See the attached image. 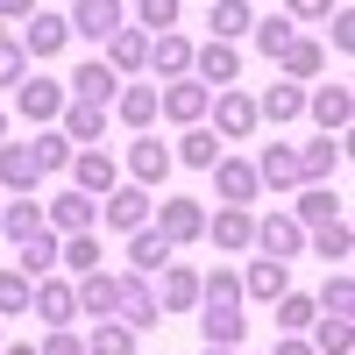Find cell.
I'll list each match as a JSON object with an SVG mask.
<instances>
[{"instance_id": "6da1fadb", "label": "cell", "mask_w": 355, "mask_h": 355, "mask_svg": "<svg viewBox=\"0 0 355 355\" xmlns=\"http://www.w3.org/2000/svg\"><path fill=\"white\" fill-rule=\"evenodd\" d=\"M150 227L164 234L171 249H192V242H206V206L199 199H157L150 206Z\"/></svg>"}, {"instance_id": "7a4b0ae2", "label": "cell", "mask_w": 355, "mask_h": 355, "mask_svg": "<svg viewBox=\"0 0 355 355\" xmlns=\"http://www.w3.org/2000/svg\"><path fill=\"white\" fill-rule=\"evenodd\" d=\"M206 128L220 135V150L227 142H249L263 121H256V93H214V107H206Z\"/></svg>"}, {"instance_id": "3957f363", "label": "cell", "mask_w": 355, "mask_h": 355, "mask_svg": "<svg viewBox=\"0 0 355 355\" xmlns=\"http://www.w3.org/2000/svg\"><path fill=\"white\" fill-rule=\"evenodd\" d=\"M64 107H71L64 78H36V71H28V78L15 85V114H21V121H36V128H50V121H57Z\"/></svg>"}, {"instance_id": "277c9868", "label": "cell", "mask_w": 355, "mask_h": 355, "mask_svg": "<svg viewBox=\"0 0 355 355\" xmlns=\"http://www.w3.org/2000/svg\"><path fill=\"white\" fill-rule=\"evenodd\" d=\"M64 21H71V36H85V43H114L128 28V8H121V0H78V8H64Z\"/></svg>"}, {"instance_id": "5b68a950", "label": "cell", "mask_w": 355, "mask_h": 355, "mask_svg": "<svg viewBox=\"0 0 355 355\" xmlns=\"http://www.w3.org/2000/svg\"><path fill=\"white\" fill-rule=\"evenodd\" d=\"M43 227L57 234V242H71V234H93V227H100V206L85 199V192H71V185H64V192L43 206Z\"/></svg>"}, {"instance_id": "8992f818", "label": "cell", "mask_w": 355, "mask_h": 355, "mask_svg": "<svg viewBox=\"0 0 355 355\" xmlns=\"http://www.w3.org/2000/svg\"><path fill=\"white\" fill-rule=\"evenodd\" d=\"M15 43H21V57H43V64H50V57L71 43V21H64V8H36V15L21 21V36H15Z\"/></svg>"}, {"instance_id": "52a82bcc", "label": "cell", "mask_w": 355, "mask_h": 355, "mask_svg": "<svg viewBox=\"0 0 355 355\" xmlns=\"http://www.w3.org/2000/svg\"><path fill=\"white\" fill-rule=\"evenodd\" d=\"M121 171H128V185H142L157 199V185L171 178V142H157V135H135L128 142V157H121Z\"/></svg>"}, {"instance_id": "ba28073f", "label": "cell", "mask_w": 355, "mask_h": 355, "mask_svg": "<svg viewBox=\"0 0 355 355\" xmlns=\"http://www.w3.org/2000/svg\"><path fill=\"white\" fill-rule=\"evenodd\" d=\"M206 107H214V93H206L199 78H178V85H157V114L178 128H199L206 121Z\"/></svg>"}, {"instance_id": "9c48e42d", "label": "cell", "mask_w": 355, "mask_h": 355, "mask_svg": "<svg viewBox=\"0 0 355 355\" xmlns=\"http://www.w3.org/2000/svg\"><path fill=\"white\" fill-rule=\"evenodd\" d=\"M150 192H142V185H128V178H121V185H114L107 199H100V220L114 227V234H135V227H150Z\"/></svg>"}, {"instance_id": "30bf717a", "label": "cell", "mask_w": 355, "mask_h": 355, "mask_svg": "<svg viewBox=\"0 0 355 355\" xmlns=\"http://www.w3.org/2000/svg\"><path fill=\"white\" fill-rule=\"evenodd\" d=\"M71 299H78V313H93V327H100V320H121V270L71 277Z\"/></svg>"}, {"instance_id": "8fae6325", "label": "cell", "mask_w": 355, "mask_h": 355, "mask_svg": "<svg viewBox=\"0 0 355 355\" xmlns=\"http://www.w3.org/2000/svg\"><path fill=\"white\" fill-rule=\"evenodd\" d=\"M306 114H313L320 135H348V121H355V93H348V85H306Z\"/></svg>"}, {"instance_id": "7c38bea8", "label": "cell", "mask_w": 355, "mask_h": 355, "mask_svg": "<svg viewBox=\"0 0 355 355\" xmlns=\"http://www.w3.org/2000/svg\"><path fill=\"white\" fill-rule=\"evenodd\" d=\"M64 178H71V192H85V199H93V206H100V199H107L114 185H121V164H114L107 150H78Z\"/></svg>"}, {"instance_id": "4fadbf2b", "label": "cell", "mask_w": 355, "mask_h": 355, "mask_svg": "<svg viewBox=\"0 0 355 355\" xmlns=\"http://www.w3.org/2000/svg\"><path fill=\"white\" fill-rule=\"evenodd\" d=\"M192 78L206 85V93H234V78H242V50H227V43H199V50H192Z\"/></svg>"}, {"instance_id": "5bb4252c", "label": "cell", "mask_w": 355, "mask_h": 355, "mask_svg": "<svg viewBox=\"0 0 355 355\" xmlns=\"http://www.w3.org/2000/svg\"><path fill=\"white\" fill-rule=\"evenodd\" d=\"M263 263H291V256H299L306 249V234H299V220H291V214H263L256 220V242H249Z\"/></svg>"}, {"instance_id": "9a60e30c", "label": "cell", "mask_w": 355, "mask_h": 355, "mask_svg": "<svg viewBox=\"0 0 355 355\" xmlns=\"http://www.w3.org/2000/svg\"><path fill=\"white\" fill-rule=\"evenodd\" d=\"M28 313L43 320V334H64L71 320H78V299H71V277H43V284H36V299H28Z\"/></svg>"}, {"instance_id": "2e32d148", "label": "cell", "mask_w": 355, "mask_h": 355, "mask_svg": "<svg viewBox=\"0 0 355 355\" xmlns=\"http://www.w3.org/2000/svg\"><path fill=\"white\" fill-rule=\"evenodd\" d=\"M291 220H299V234H320V227H334L348 214H341L334 185H299V192H291Z\"/></svg>"}, {"instance_id": "e0dca14e", "label": "cell", "mask_w": 355, "mask_h": 355, "mask_svg": "<svg viewBox=\"0 0 355 355\" xmlns=\"http://www.w3.org/2000/svg\"><path fill=\"white\" fill-rule=\"evenodd\" d=\"M249 164H256L263 192H299V150L291 142H263V157H249Z\"/></svg>"}, {"instance_id": "ac0fdd59", "label": "cell", "mask_w": 355, "mask_h": 355, "mask_svg": "<svg viewBox=\"0 0 355 355\" xmlns=\"http://www.w3.org/2000/svg\"><path fill=\"white\" fill-rule=\"evenodd\" d=\"M206 242L227 249V256H242L256 242V214H249V206H220V214H206Z\"/></svg>"}, {"instance_id": "d6986e66", "label": "cell", "mask_w": 355, "mask_h": 355, "mask_svg": "<svg viewBox=\"0 0 355 355\" xmlns=\"http://www.w3.org/2000/svg\"><path fill=\"white\" fill-rule=\"evenodd\" d=\"M171 263H178V249L164 242L157 227H135V234H128V277H164Z\"/></svg>"}, {"instance_id": "ffe728a7", "label": "cell", "mask_w": 355, "mask_h": 355, "mask_svg": "<svg viewBox=\"0 0 355 355\" xmlns=\"http://www.w3.org/2000/svg\"><path fill=\"white\" fill-rule=\"evenodd\" d=\"M157 320H164V313H157V284L121 270V327H128V334H150Z\"/></svg>"}, {"instance_id": "44dd1931", "label": "cell", "mask_w": 355, "mask_h": 355, "mask_svg": "<svg viewBox=\"0 0 355 355\" xmlns=\"http://www.w3.org/2000/svg\"><path fill=\"white\" fill-rule=\"evenodd\" d=\"M341 157H348V135H313L299 150V185H327L341 171Z\"/></svg>"}, {"instance_id": "7402d4cb", "label": "cell", "mask_w": 355, "mask_h": 355, "mask_svg": "<svg viewBox=\"0 0 355 355\" xmlns=\"http://www.w3.org/2000/svg\"><path fill=\"white\" fill-rule=\"evenodd\" d=\"M57 135H64L71 150H78V142H85V150H100V135H107V107H93V100H71L64 114H57Z\"/></svg>"}, {"instance_id": "603a6c76", "label": "cell", "mask_w": 355, "mask_h": 355, "mask_svg": "<svg viewBox=\"0 0 355 355\" xmlns=\"http://www.w3.org/2000/svg\"><path fill=\"white\" fill-rule=\"evenodd\" d=\"M214 192H220V206H249L263 185H256V164L249 157H220L214 164Z\"/></svg>"}, {"instance_id": "cb8c5ba5", "label": "cell", "mask_w": 355, "mask_h": 355, "mask_svg": "<svg viewBox=\"0 0 355 355\" xmlns=\"http://www.w3.org/2000/svg\"><path fill=\"white\" fill-rule=\"evenodd\" d=\"M0 185H8L15 199H36L43 171H36V157H28V142H0Z\"/></svg>"}, {"instance_id": "d4e9b609", "label": "cell", "mask_w": 355, "mask_h": 355, "mask_svg": "<svg viewBox=\"0 0 355 355\" xmlns=\"http://www.w3.org/2000/svg\"><path fill=\"white\" fill-rule=\"evenodd\" d=\"M150 85H178V78H192V36H157L150 43Z\"/></svg>"}, {"instance_id": "484cf974", "label": "cell", "mask_w": 355, "mask_h": 355, "mask_svg": "<svg viewBox=\"0 0 355 355\" xmlns=\"http://www.w3.org/2000/svg\"><path fill=\"white\" fill-rule=\"evenodd\" d=\"M64 93L71 100H93V107H114V93H121V78H114L107 64H100V57H85V64L64 78Z\"/></svg>"}, {"instance_id": "4316f807", "label": "cell", "mask_w": 355, "mask_h": 355, "mask_svg": "<svg viewBox=\"0 0 355 355\" xmlns=\"http://www.w3.org/2000/svg\"><path fill=\"white\" fill-rule=\"evenodd\" d=\"M284 291H291V270H284V263H249V270H242V306L256 299V306H277L284 299Z\"/></svg>"}, {"instance_id": "83f0119b", "label": "cell", "mask_w": 355, "mask_h": 355, "mask_svg": "<svg viewBox=\"0 0 355 355\" xmlns=\"http://www.w3.org/2000/svg\"><path fill=\"white\" fill-rule=\"evenodd\" d=\"M192 306H199V270L192 263H171L157 277V313H192Z\"/></svg>"}, {"instance_id": "f1b7e54d", "label": "cell", "mask_w": 355, "mask_h": 355, "mask_svg": "<svg viewBox=\"0 0 355 355\" xmlns=\"http://www.w3.org/2000/svg\"><path fill=\"white\" fill-rule=\"evenodd\" d=\"M299 114H306V85H263V93H256V121H270V128H284V121H299Z\"/></svg>"}, {"instance_id": "f546056e", "label": "cell", "mask_w": 355, "mask_h": 355, "mask_svg": "<svg viewBox=\"0 0 355 355\" xmlns=\"http://www.w3.org/2000/svg\"><path fill=\"white\" fill-rule=\"evenodd\" d=\"M36 234H50V227H43V199H8V214H0V242L28 249Z\"/></svg>"}, {"instance_id": "4dcf8cb0", "label": "cell", "mask_w": 355, "mask_h": 355, "mask_svg": "<svg viewBox=\"0 0 355 355\" xmlns=\"http://www.w3.org/2000/svg\"><path fill=\"white\" fill-rule=\"evenodd\" d=\"M107 114H121V128L150 135V128H157V85H121V93H114V107H107Z\"/></svg>"}, {"instance_id": "1f68e13d", "label": "cell", "mask_w": 355, "mask_h": 355, "mask_svg": "<svg viewBox=\"0 0 355 355\" xmlns=\"http://www.w3.org/2000/svg\"><path fill=\"white\" fill-rule=\"evenodd\" d=\"M277 71H284V85H313V78H327V50H320L313 36H299L277 57Z\"/></svg>"}, {"instance_id": "d6a6232c", "label": "cell", "mask_w": 355, "mask_h": 355, "mask_svg": "<svg viewBox=\"0 0 355 355\" xmlns=\"http://www.w3.org/2000/svg\"><path fill=\"white\" fill-rule=\"evenodd\" d=\"M220 157H227V150H220V135L206 128V121L185 128V135H178V150H171V164H185V171H214Z\"/></svg>"}, {"instance_id": "836d02e7", "label": "cell", "mask_w": 355, "mask_h": 355, "mask_svg": "<svg viewBox=\"0 0 355 355\" xmlns=\"http://www.w3.org/2000/svg\"><path fill=\"white\" fill-rule=\"evenodd\" d=\"M100 64L114 71V78H135V71H150V36H135V28H121V36L107 43V57Z\"/></svg>"}, {"instance_id": "e575fe53", "label": "cell", "mask_w": 355, "mask_h": 355, "mask_svg": "<svg viewBox=\"0 0 355 355\" xmlns=\"http://www.w3.org/2000/svg\"><path fill=\"white\" fill-rule=\"evenodd\" d=\"M206 28H214V43H242L249 28H256V8H242V0H214V8H206Z\"/></svg>"}, {"instance_id": "d590c367", "label": "cell", "mask_w": 355, "mask_h": 355, "mask_svg": "<svg viewBox=\"0 0 355 355\" xmlns=\"http://www.w3.org/2000/svg\"><path fill=\"white\" fill-rule=\"evenodd\" d=\"M199 306L206 313H242V270H199Z\"/></svg>"}, {"instance_id": "8d00e7d4", "label": "cell", "mask_w": 355, "mask_h": 355, "mask_svg": "<svg viewBox=\"0 0 355 355\" xmlns=\"http://www.w3.org/2000/svg\"><path fill=\"white\" fill-rule=\"evenodd\" d=\"M199 341L242 355V341H249V313H199Z\"/></svg>"}, {"instance_id": "74e56055", "label": "cell", "mask_w": 355, "mask_h": 355, "mask_svg": "<svg viewBox=\"0 0 355 355\" xmlns=\"http://www.w3.org/2000/svg\"><path fill=\"white\" fill-rule=\"evenodd\" d=\"M249 36H256V50L277 64V57H284L291 43H299V28H291V15H256V28H249Z\"/></svg>"}, {"instance_id": "f35d334b", "label": "cell", "mask_w": 355, "mask_h": 355, "mask_svg": "<svg viewBox=\"0 0 355 355\" xmlns=\"http://www.w3.org/2000/svg\"><path fill=\"white\" fill-rule=\"evenodd\" d=\"M28 157H36V171H43V178H64L78 150H71V142H64V135H57V128H43L36 142H28Z\"/></svg>"}, {"instance_id": "ab89813d", "label": "cell", "mask_w": 355, "mask_h": 355, "mask_svg": "<svg viewBox=\"0 0 355 355\" xmlns=\"http://www.w3.org/2000/svg\"><path fill=\"white\" fill-rule=\"evenodd\" d=\"M57 249H64V242H57V234H36V242L21 249V263H15V270H21L28 284H43V277H57Z\"/></svg>"}, {"instance_id": "60d3db41", "label": "cell", "mask_w": 355, "mask_h": 355, "mask_svg": "<svg viewBox=\"0 0 355 355\" xmlns=\"http://www.w3.org/2000/svg\"><path fill=\"white\" fill-rule=\"evenodd\" d=\"M355 348V320H313V355H348Z\"/></svg>"}, {"instance_id": "b9f144b4", "label": "cell", "mask_w": 355, "mask_h": 355, "mask_svg": "<svg viewBox=\"0 0 355 355\" xmlns=\"http://www.w3.org/2000/svg\"><path fill=\"white\" fill-rule=\"evenodd\" d=\"M135 341H142V334H128L121 320H100V327L85 334V355H135Z\"/></svg>"}, {"instance_id": "7bdbcfd3", "label": "cell", "mask_w": 355, "mask_h": 355, "mask_svg": "<svg viewBox=\"0 0 355 355\" xmlns=\"http://www.w3.org/2000/svg\"><path fill=\"white\" fill-rule=\"evenodd\" d=\"M313 306L327 313V320H348V313H355V277H348V270H334L327 284H320V299H313Z\"/></svg>"}, {"instance_id": "ee69618b", "label": "cell", "mask_w": 355, "mask_h": 355, "mask_svg": "<svg viewBox=\"0 0 355 355\" xmlns=\"http://www.w3.org/2000/svg\"><path fill=\"white\" fill-rule=\"evenodd\" d=\"M57 270H71V277H93V270H100V242H93V234H71V242L57 249Z\"/></svg>"}, {"instance_id": "f6af8a7d", "label": "cell", "mask_w": 355, "mask_h": 355, "mask_svg": "<svg viewBox=\"0 0 355 355\" xmlns=\"http://www.w3.org/2000/svg\"><path fill=\"white\" fill-rule=\"evenodd\" d=\"M270 320H277V327H284V334H306V327H313V320H320V306L306 299V291H284V299H277V313H270Z\"/></svg>"}, {"instance_id": "bcb514c9", "label": "cell", "mask_w": 355, "mask_h": 355, "mask_svg": "<svg viewBox=\"0 0 355 355\" xmlns=\"http://www.w3.org/2000/svg\"><path fill=\"white\" fill-rule=\"evenodd\" d=\"M306 242H313V256H320V263H334V270H341V263H348V249H355V234H348V220H334V227L306 234Z\"/></svg>"}, {"instance_id": "7dc6e473", "label": "cell", "mask_w": 355, "mask_h": 355, "mask_svg": "<svg viewBox=\"0 0 355 355\" xmlns=\"http://www.w3.org/2000/svg\"><path fill=\"white\" fill-rule=\"evenodd\" d=\"M28 299H36V284H28L21 270H0V320H8V313H28Z\"/></svg>"}, {"instance_id": "c3c4849f", "label": "cell", "mask_w": 355, "mask_h": 355, "mask_svg": "<svg viewBox=\"0 0 355 355\" xmlns=\"http://www.w3.org/2000/svg\"><path fill=\"white\" fill-rule=\"evenodd\" d=\"M28 78V57H21V43L15 36H0V85H21Z\"/></svg>"}, {"instance_id": "681fc988", "label": "cell", "mask_w": 355, "mask_h": 355, "mask_svg": "<svg viewBox=\"0 0 355 355\" xmlns=\"http://www.w3.org/2000/svg\"><path fill=\"white\" fill-rule=\"evenodd\" d=\"M327 36H334V50H355V15H348V8L327 15Z\"/></svg>"}, {"instance_id": "f907efd6", "label": "cell", "mask_w": 355, "mask_h": 355, "mask_svg": "<svg viewBox=\"0 0 355 355\" xmlns=\"http://www.w3.org/2000/svg\"><path fill=\"white\" fill-rule=\"evenodd\" d=\"M36 355H85V334H71V327H64V334H43Z\"/></svg>"}, {"instance_id": "816d5d0a", "label": "cell", "mask_w": 355, "mask_h": 355, "mask_svg": "<svg viewBox=\"0 0 355 355\" xmlns=\"http://www.w3.org/2000/svg\"><path fill=\"white\" fill-rule=\"evenodd\" d=\"M299 21H327V0H299V8H291V28Z\"/></svg>"}, {"instance_id": "f5cc1de1", "label": "cell", "mask_w": 355, "mask_h": 355, "mask_svg": "<svg viewBox=\"0 0 355 355\" xmlns=\"http://www.w3.org/2000/svg\"><path fill=\"white\" fill-rule=\"evenodd\" d=\"M270 355H313V341H306V334H284V341H277Z\"/></svg>"}, {"instance_id": "db71d44e", "label": "cell", "mask_w": 355, "mask_h": 355, "mask_svg": "<svg viewBox=\"0 0 355 355\" xmlns=\"http://www.w3.org/2000/svg\"><path fill=\"white\" fill-rule=\"evenodd\" d=\"M36 8H28V0H0V21H28Z\"/></svg>"}, {"instance_id": "11a10c76", "label": "cell", "mask_w": 355, "mask_h": 355, "mask_svg": "<svg viewBox=\"0 0 355 355\" xmlns=\"http://www.w3.org/2000/svg\"><path fill=\"white\" fill-rule=\"evenodd\" d=\"M0 142H8V107H0Z\"/></svg>"}, {"instance_id": "9f6ffc18", "label": "cell", "mask_w": 355, "mask_h": 355, "mask_svg": "<svg viewBox=\"0 0 355 355\" xmlns=\"http://www.w3.org/2000/svg\"><path fill=\"white\" fill-rule=\"evenodd\" d=\"M206 355H227V348H206Z\"/></svg>"}, {"instance_id": "6f0895ef", "label": "cell", "mask_w": 355, "mask_h": 355, "mask_svg": "<svg viewBox=\"0 0 355 355\" xmlns=\"http://www.w3.org/2000/svg\"><path fill=\"white\" fill-rule=\"evenodd\" d=\"M0 348H8V334H0Z\"/></svg>"}]
</instances>
